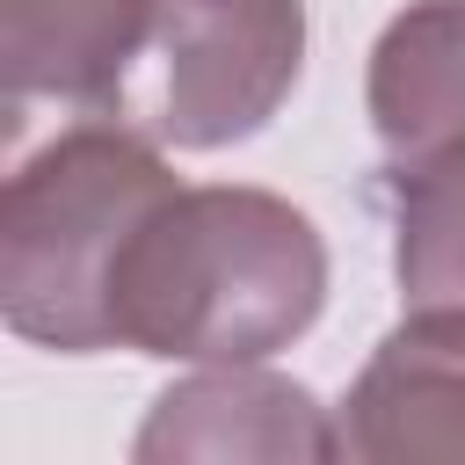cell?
Instances as JSON below:
<instances>
[{"label":"cell","instance_id":"6da1fadb","mask_svg":"<svg viewBox=\"0 0 465 465\" xmlns=\"http://www.w3.org/2000/svg\"><path fill=\"white\" fill-rule=\"evenodd\" d=\"M327 305L320 225L247 182L174 189L124 254L116 349L174 363H269Z\"/></svg>","mask_w":465,"mask_h":465},{"label":"cell","instance_id":"7a4b0ae2","mask_svg":"<svg viewBox=\"0 0 465 465\" xmlns=\"http://www.w3.org/2000/svg\"><path fill=\"white\" fill-rule=\"evenodd\" d=\"M167 145L116 124L80 116L51 145H36L0 196V320L7 334L94 356L116 349V276L145 218L174 196Z\"/></svg>","mask_w":465,"mask_h":465},{"label":"cell","instance_id":"3957f363","mask_svg":"<svg viewBox=\"0 0 465 465\" xmlns=\"http://www.w3.org/2000/svg\"><path fill=\"white\" fill-rule=\"evenodd\" d=\"M305 73V0H153L131 73L94 116L174 153L254 138Z\"/></svg>","mask_w":465,"mask_h":465},{"label":"cell","instance_id":"277c9868","mask_svg":"<svg viewBox=\"0 0 465 465\" xmlns=\"http://www.w3.org/2000/svg\"><path fill=\"white\" fill-rule=\"evenodd\" d=\"M341 458L363 465H465V312H407L356 371Z\"/></svg>","mask_w":465,"mask_h":465},{"label":"cell","instance_id":"5b68a950","mask_svg":"<svg viewBox=\"0 0 465 465\" xmlns=\"http://www.w3.org/2000/svg\"><path fill=\"white\" fill-rule=\"evenodd\" d=\"M131 458L138 465H167V458L291 465V458H341V429L298 378H283L269 363H203L196 378H182L153 400Z\"/></svg>","mask_w":465,"mask_h":465},{"label":"cell","instance_id":"8992f818","mask_svg":"<svg viewBox=\"0 0 465 465\" xmlns=\"http://www.w3.org/2000/svg\"><path fill=\"white\" fill-rule=\"evenodd\" d=\"M153 0H0V80L7 116L29 102L102 109L138 58Z\"/></svg>","mask_w":465,"mask_h":465},{"label":"cell","instance_id":"52a82bcc","mask_svg":"<svg viewBox=\"0 0 465 465\" xmlns=\"http://www.w3.org/2000/svg\"><path fill=\"white\" fill-rule=\"evenodd\" d=\"M363 109L385 160L465 145V0H407L378 29Z\"/></svg>","mask_w":465,"mask_h":465},{"label":"cell","instance_id":"ba28073f","mask_svg":"<svg viewBox=\"0 0 465 465\" xmlns=\"http://www.w3.org/2000/svg\"><path fill=\"white\" fill-rule=\"evenodd\" d=\"M392 276L407 312H465V145L392 160Z\"/></svg>","mask_w":465,"mask_h":465}]
</instances>
